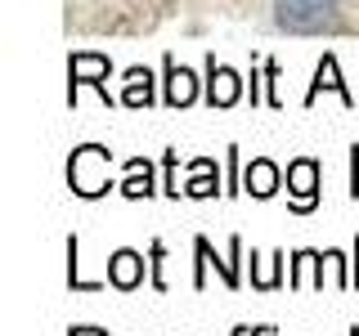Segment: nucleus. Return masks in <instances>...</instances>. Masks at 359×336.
I'll return each instance as SVG.
<instances>
[{
	"label": "nucleus",
	"instance_id": "nucleus-1",
	"mask_svg": "<svg viewBox=\"0 0 359 336\" xmlns=\"http://www.w3.org/2000/svg\"><path fill=\"white\" fill-rule=\"evenodd\" d=\"M274 22L292 36H323L341 27V0H274Z\"/></svg>",
	"mask_w": 359,
	"mask_h": 336
},
{
	"label": "nucleus",
	"instance_id": "nucleus-2",
	"mask_svg": "<svg viewBox=\"0 0 359 336\" xmlns=\"http://www.w3.org/2000/svg\"><path fill=\"white\" fill-rule=\"evenodd\" d=\"M67 188L86 202H95L108 188H117L112 184V153L104 144H81V148L67 157Z\"/></svg>",
	"mask_w": 359,
	"mask_h": 336
},
{
	"label": "nucleus",
	"instance_id": "nucleus-3",
	"mask_svg": "<svg viewBox=\"0 0 359 336\" xmlns=\"http://www.w3.org/2000/svg\"><path fill=\"white\" fill-rule=\"evenodd\" d=\"M194 251H198V269H194V287H207V269L216 265V274H220V283L224 287H243V238H229V260H216V251H211V242L207 238H194Z\"/></svg>",
	"mask_w": 359,
	"mask_h": 336
},
{
	"label": "nucleus",
	"instance_id": "nucleus-4",
	"mask_svg": "<svg viewBox=\"0 0 359 336\" xmlns=\"http://www.w3.org/2000/svg\"><path fill=\"white\" fill-rule=\"evenodd\" d=\"M108 76H112V63L95 50H81L67 59V104H76V90L81 85H95L99 94L108 99Z\"/></svg>",
	"mask_w": 359,
	"mask_h": 336
},
{
	"label": "nucleus",
	"instance_id": "nucleus-5",
	"mask_svg": "<svg viewBox=\"0 0 359 336\" xmlns=\"http://www.w3.org/2000/svg\"><path fill=\"white\" fill-rule=\"evenodd\" d=\"M287 202L297 216H306V211L319 206V162L314 157H297V162L287 166Z\"/></svg>",
	"mask_w": 359,
	"mask_h": 336
},
{
	"label": "nucleus",
	"instance_id": "nucleus-6",
	"mask_svg": "<svg viewBox=\"0 0 359 336\" xmlns=\"http://www.w3.org/2000/svg\"><path fill=\"white\" fill-rule=\"evenodd\" d=\"M198 99V76L184 63H175V54L162 59V104L166 108H189Z\"/></svg>",
	"mask_w": 359,
	"mask_h": 336
},
{
	"label": "nucleus",
	"instance_id": "nucleus-7",
	"mask_svg": "<svg viewBox=\"0 0 359 336\" xmlns=\"http://www.w3.org/2000/svg\"><path fill=\"white\" fill-rule=\"evenodd\" d=\"M243 76L233 72V67H224V63H216V54L207 59V104L211 108H233L243 99Z\"/></svg>",
	"mask_w": 359,
	"mask_h": 336
},
{
	"label": "nucleus",
	"instance_id": "nucleus-8",
	"mask_svg": "<svg viewBox=\"0 0 359 336\" xmlns=\"http://www.w3.org/2000/svg\"><path fill=\"white\" fill-rule=\"evenodd\" d=\"M323 90H332V94L341 99L346 108H359V94H355V90L341 81V67H337V59H332V54H323V59H319V67H314V81H310V90H306V108H310L314 99L323 94Z\"/></svg>",
	"mask_w": 359,
	"mask_h": 336
},
{
	"label": "nucleus",
	"instance_id": "nucleus-9",
	"mask_svg": "<svg viewBox=\"0 0 359 336\" xmlns=\"http://www.w3.org/2000/svg\"><path fill=\"white\" fill-rule=\"evenodd\" d=\"M108 283L117 291H135L144 283V255L130 251V246H121V251L108 255Z\"/></svg>",
	"mask_w": 359,
	"mask_h": 336
},
{
	"label": "nucleus",
	"instance_id": "nucleus-10",
	"mask_svg": "<svg viewBox=\"0 0 359 336\" xmlns=\"http://www.w3.org/2000/svg\"><path fill=\"white\" fill-rule=\"evenodd\" d=\"M278 184H283V171H278L269 157H256V162L243 171V193H252V197H261V202L274 197Z\"/></svg>",
	"mask_w": 359,
	"mask_h": 336
},
{
	"label": "nucleus",
	"instance_id": "nucleus-11",
	"mask_svg": "<svg viewBox=\"0 0 359 336\" xmlns=\"http://www.w3.org/2000/svg\"><path fill=\"white\" fill-rule=\"evenodd\" d=\"M117 193L121 197H135V202L157 193V179H153V162H149V157H130L126 175H121V184H117Z\"/></svg>",
	"mask_w": 359,
	"mask_h": 336
},
{
	"label": "nucleus",
	"instance_id": "nucleus-12",
	"mask_svg": "<svg viewBox=\"0 0 359 336\" xmlns=\"http://www.w3.org/2000/svg\"><path fill=\"white\" fill-rule=\"evenodd\" d=\"M153 99H157L153 72L149 67H126V76H121V104L126 108H149Z\"/></svg>",
	"mask_w": 359,
	"mask_h": 336
},
{
	"label": "nucleus",
	"instance_id": "nucleus-13",
	"mask_svg": "<svg viewBox=\"0 0 359 336\" xmlns=\"http://www.w3.org/2000/svg\"><path fill=\"white\" fill-rule=\"evenodd\" d=\"M184 193L189 197H216V193H224V188H220V171H216V162H211V157H198V162L189 166Z\"/></svg>",
	"mask_w": 359,
	"mask_h": 336
},
{
	"label": "nucleus",
	"instance_id": "nucleus-14",
	"mask_svg": "<svg viewBox=\"0 0 359 336\" xmlns=\"http://www.w3.org/2000/svg\"><path fill=\"white\" fill-rule=\"evenodd\" d=\"M283 260L287 255H269V265H265L261 255H252V283L261 291H274L278 283H283Z\"/></svg>",
	"mask_w": 359,
	"mask_h": 336
},
{
	"label": "nucleus",
	"instance_id": "nucleus-15",
	"mask_svg": "<svg viewBox=\"0 0 359 336\" xmlns=\"http://www.w3.org/2000/svg\"><path fill=\"white\" fill-rule=\"evenodd\" d=\"M76 251H81V242H76V233H72V238H67V287H72V291H99L108 278H104V283L81 278V260H76Z\"/></svg>",
	"mask_w": 359,
	"mask_h": 336
},
{
	"label": "nucleus",
	"instance_id": "nucleus-16",
	"mask_svg": "<svg viewBox=\"0 0 359 336\" xmlns=\"http://www.w3.org/2000/svg\"><path fill=\"white\" fill-rule=\"evenodd\" d=\"M162 193H171V197L184 193V188H180V179H175V153L162 157Z\"/></svg>",
	"mask_w": 359,
	"mask_h": 336
},
{
	"label": "nucleus",
	"instance_id": "nucleus-17",
	"mask_svg": "<svg viewBox=\"0 0 359 336\" xmlns=\"http://www.w3.org/2000/svg\"><path fill=\"white\" fill-rule=\"evenodd\" d=\"M162 260H166V246H162V242H153V246H149V269H153V287H157V291H166Z\"/></svg>",
	"mask_w": 359,
	"mask_h": 336
},
{
	"label": "nucleus",
	"instance_id": "nucleus-18",
	"mask_svg": "<svg viewBox=\"0 0 359 336\" xmlns=\"http://www.w3.org/2000/svg\"><path fill=\"white\" fill-rule=\"evenodd\" d=\"M274 328H233V336H269Z\"/></svg>",
	"mask_w": 359,
	"mask_h": 336
},
{
	"label": "nucleus",
	"instance_id": "nucleus-19",
	"mask_svg": "<svg viewBox=\"0 0 359 336\" xmlns=\"http://www.w3.org/2000/svg\"><path fill=\"white\" fill-rule=\"evenodd\" d=\"M351 287H359V242H355V265H351Z\"/></svg>",
	"mask_w": 359,
	"mask_h": 336
},
{
	"label": "nucleus",
	"instance_id": "nucleus-20",
	"mask_svg": "<svg viewBox=\"0 0 359 336\" xmlns=\"http://www.w3.org/2000/svg\"><path fill=\"white\" fill-rule=\"evenodd\" d=\"M72 336H108V332H99V328H72Z\"/></svg>",
	"mask_w": 359,
	"mask_h": 336
},
{
	"label": "nucleus",
	"instance_id": "nucleus-21",
	"mask_svg": "<svg viewBox=\"0 0 359 336\" xmlns=\"http://www.w3.org/2000/svg\"><path fill=\"white\" fill-rule=\"evenodd\" d=\"M351 336H359V323H355V328H351Z\"/></svg>",
	"mask_w": 359,
	"mask_h": 336
}]
</instances>
